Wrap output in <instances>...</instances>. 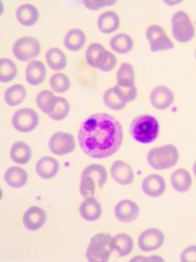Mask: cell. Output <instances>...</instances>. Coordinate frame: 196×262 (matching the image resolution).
<instances>
[{
	"mask_svg": "<svg viewBox=\"0 0 196 262\" xmlns=\"http://www.w3.org/2000/svg\"><path fill=\"white\" fill-rule=\"evenodd\" d=\"M122 125L106 113L91 115L81 124L78 133L79 146L86 156L95 160L108 158L122 146Z\"/></svg>",
	"mask_w": 196,
	"mask_h": 262,
	"instance_id": "cell-1",
	"label": "cell"
},
{
	"mask_svg": "<svg viewBox=\"0 0 196 262\" xmlns=\"http://www.w3.org/2000/svg\"><path fill=\"white\" fill-rule=\"evenodd\" d=\"M160 130L159 121L151 114H141L135 117L130 124L132 139L140 144H152L158 139Z\"/></svg>",
	"mask_w": 196,
	"mask_h": 262,
	"instance_id": "cell-2",
	"label": "cell"
},
{
	"mask_svg": "<svg viewBox=\"0 0 196 262\" xmlns=\"http://www.w3.org/2000/svg\"><path fill=\"white\" fill-rule=\"evenodd\" d=\"M108 177L106 168L100 164L87 166L82 172L80 192L85 198L94 195L97 188L102 189Z\"/></svg>",
	"mask_w": 196,
	"mask_h": 262,
	"instance_id": "cell-3",
	"label": "cell"
},
{
	"mask_svg": "<svg viewBox=\"0 0 196 262\" xmlns=\"http://www.w3.org/2000/svg\"><path fill=\"white\" fill-rule=\"evenodd\" d=\"M179 160V149L174 144L154 147L147 154V162L153 169L164 170L174 167Z\"/></svg>",
	"mask_w": 196,
	"mask_h": 262,
	"instance_id": "cell-4",
	"label": "cell"
},
{
	"mask_svg": "<svg viewBox=\"0 0 196 262\" xmlns=\"http://www.w3.org/2000/svg\"><path fill=\"white\" fill-rule=\"evenodd\" d=\"M109 234H95L90 241L86 251V258L90 262H107L110 258L113 249Z\"/></svg>",
	"mask_w": 196,
	"mask_h": 262,
	"instance_id": "cell-5",
	"label": "cell"
},
{
	"mask_svg": "<svg viewBox=\"0 0 196 262\" xmlns=\"http://www.w3.org/2000/svg\"><path fill=\"white\" fill-rule=\"evenodd\" d=\"M173 36L180 43L192 41L195 36V27L187 12L179 10L174 13L172 18Z\"/></svg>",
	"mask_w": 196,
	"mask_h": 262,
	"instance_id": "cell-6",
	"label": "cell"
},
{
	"mask_svg": "<svg viewBox=\"0 0 196 262\" xmlns=\"http://www.w3.org/2000/svg\"><path fill=\"white\" fill-rule=\"evenodd\" d=\"M41 50L40 41L37 37L26 36L14 42L12 51L14 56L21 61H28L39 55Z\"/></svg>",
	"mask_w": 196,
	"mask_h": 262,
	"instance_id": "cell-7",
	"label": "cell"
},
{
	"mask_svg": "<svg viewBox=\"0 0 196 262\" xmlns=\"http://www.w3.org/2000/svg\"><path fill=\"white\" fill-rule=\"evenodd\" d=\"M146 37L153 52L174 49L175 44L166 31L159 25H151L146 30Z\"/></svg>",
	"mask_w": 196,
	"mask_h": 262,
	"instance_id": "cell-8",
	"label": "cell"
},
{
	"mask_svg": "<svg viewBox=\"0 0 196 262\" xmlns=\"http://www.w3.org/2000/svg\"><path fill=\"white\" fill-rule=\"evenodd\" d=\"M39 121L38 114L36 111L30 107H22L13 114L12 125L18 132L27 133L37 127Z\"/></svg>",
	"mask_w": 196,
	"mask_h": 262,
	"instance_id": "cell-9",
	"label": "cell"
},
{
	"mask_svg": "<svg viewBox=\"0 0 196 262\" xmlns=\"http://www.w3.org/2000/svg\"><path fill=\"white\" fill-rule=\"evenodd\" d=\"M48 147L51 151L55 155H67L76 149V140L71 133L58 131L51 137L48 142Z\"/></svg>",
	"mask_w": 196,
	"mask_h": 262,
	"instance_id": "cell-10",
	"label": "cell"
},
{
	"mask_svg": "<svg viewBox=\"0 0 196 262\" xmlns=\"http://www.w3.org/2000/svg\"><path fill=\"white\" fill-rule=\"evenodd\" d=\"M165 237L162 230L149 228L143 231L138 237L139 249L144 252H151L160 249L165 243Z\"/></svg>",
	"mask_w": 196,
	"mask_h": 262,
	"instance_id": "cell-11",
	"label": "cell"
},
{
	"mask_svg": "<svg viewBox=\"0 0 196 262\" xmlns=\"http://www.w3.org/2000/svg\"><path fill=\"white\" fill-rule=\"evenodd\" d=\"M174 92L166 85H158L151 91L150 101L152 106L159 111L169 108L174 103Z\"/></svg>",
	"mask_w": 196,
	"mask_h": 262,
	"instance_id": "cell-12",
	"label": "cell"
},
{
	"mask_svg": "<svg viewBox=\"0 0 196 262\" xmlns=\"http://www.w3.org/2000/svg\"><path fill=\"white\" fill-rule=\"evenodd\" d=\"M140 209L138 205L130 200L119 201L114 207V216L119 222L130 223L138 217Z\"/></svg>",
	"mask_w": 196,
	"mask_h": 262,
	"instance_id": "cell-13",
	"label": "cell"
},
{
	"mask_svg": "<svg viewBox=\"0 0 196 262\" xmlns=\"http://www.w3.org/2000/svg\"><path fill=\"white\" fill-rule=\"evenodd\" d=\"M142 191L150 198H159L166 189V182L161 175L153 173L146 176L142 182Z\"/></svg>",
	"mask_w": 196,
	"mask_h": 262,
	"instance_id": "cell-14",
	"label": "cell"
},
{
	"mask_svg": "<svg viewBox=\"0 0 196 262\" xmlns=\"http://www.w3.org/2000/svg\"><path fill=\"white\" fill-rule=\"evenodd\" d=\"M109 51L102 44L92 43L86 50V62L91 67L101 70L108 60Z\"/></svg>",
	"mask_w": 196,
	"mask_h": 262,
	"instance_id": "cell-15",
	"label": "cell"
},
{
	"mask_svg": "<svg viewBox=\"0 0 196 262\" xmlns=\"http://www.w3.org/2000/svg\"><path fill=\"white\" fill-rule=\"evenodd\" d=\"M111 174L114 181L122 186H128L134 182V170L129 164L122 160L114 161L111 167Z\"/></svg>",
	"mask_w": 196,
	"mask_h": 262,
	"instance_id": "cell-16",
	"label": "cell"
},
{
	"mask_svg": "<svg viewBox=\"0 0 196 262\" xmlns=\"http://www.w3.org/2000/svg\"><path fill=\"white\" fill-rule=\"evenodd\" d=\"M47 216L45 210L37 206H32L27 210L23 216L25 228L30 231H37L45 225Z\"/></svg>",
	"mask_w": 196,
	"mask_h": 262,
	"instance_id": "cell-17",
	"label": "cell"
},
{
	"mask_svg": "<svg viewBox=\"0 0 196 262\" xmlns=\"http://www.w3.org/2000/svg\"><path fill=\"white\" fill-rule=\"evenodd\" d=\"M59 169V162L51 156L43 157L37 161L36 165L37 176L43 180H50L57 176Z\"/></svg>",
	"mask_w": 196,
	"mask_h": 262,
	"instance_id": "cell-18",
	"label": "cell"
},
{
	"mask_svg": "<svg viewBox=\"0 0 196 262\" xmlns=\"http://www.w3.org/2000/svg\"><path fill=\"white\" fill-rule=\"evenodd\" d=\"M26 80L32 86L43 83L46 76L45 65L40 60H32L26 68Z\"/></svg>",
	"mask_w": 196,
	"mask_h": 262,
	"instance_id": "cell-19",
	"label": "cell"
},
{
	"mask_svg": "<svg viewBox=\"0 0 196 262\" xmlns=\"http://www.w3.org/2000/svg\"><path fill=\"white\" fill-rule=\"evenodd\" d=\"M79 213L86 221L94 222L97 221L102 214L101 204L94 198H86L79 207Z\"/></svg>",
	"mask_w": 196,
	"mask_h": 262,
	"instance_id": "cell-20",
	"label": "cell"
},
{
	"mask_svg": "<svg viewBox=\"0 0 196 262\" xmlns=\"http://www.w3.org/2000/svg\"><path fill=\"white\" fill-rule=\"evenodd\" d=\"M16 17L20 24L25 27L36 24L39 19L38 9L29 3L21 4L16 10Z\"/></svg>",
	"mask_w": 196,
	"mask_h": 262,
	"instance_id": "cell-21",
	"label": "cell"
},
{
	"mask_svg": "<svg viewBox=\"0 0 196 262\" xmlns=\"http://www.w3.org/2000/svg\"><path fill=\"white\" fill-rule=\"evenodd\" d=\"M120 19L115 11L107 10L100 14L97 18V27L104 34H111L120 27Z\"/></svg>",
	"mask_w": 196,
	"mask_h": 262,
	"instance_id": "cell-22",
	"label": "cell"
},
{
	"mask_svg": "<svg viewBox=\"0 0 196 262\" xmlns=\"http://www.w3.org/2000/svg\"><path fill=\"white\" fill-rule=\"evenodd\" d=\"M171 184L177 192L186 193L192 186V178L188 170L183 168H178L172 173Z\"/></svg>",
	"mask_w": 196,
	"mask_h": 262,
	"instance_id": "cell-23",
	"label": "cell"
},
{
	"mask_svg": "<svg viewBox=\"0 0 196 262\" xmlns=\"http://www.w3.org/2000/svg\"><path fill=\"white\" fill-rule=\"evenodd\" d=\"M4 180L11 188H21L27 184L28 173L22 167L12 166L5 172Z\"/></svg>",
	"mask_w": 196,
	"mask_h": 262,
	"instance_id": "cell-24",
	"label": "cell"
},
{
	"mask_svg": "<svg viewBox=\"0 0 196 262\" xmlns=\"http://www.w3.org/2000/svg\"><path fill=\"white\" fill-rule=\"evenodd\" d=\"M10 158L14 163L27 165L31 160V147L22 140H18L11 147Z\"/></svg>",
	"mask_w": 196,
	"mask_h": 262,
	"instance_id": "cell-25",
	"label": "cell"
},
{
	"mask_svg": "<svg viewBox=\"0 0 196 262\" xmlns=\"http://www.w3.org/2000/svg\"><path fill=\"white\" fill-rule=\"evenodd\" d=\"M112 247L118 252L119 256L126 257L134 249V241L127 233H118L112 238Z\"/></svg>",
	"mask_w": 196,
	"mask_h": 262,
	"instance_id": "cell-26",
	"label": "cell"
},
{
	"mask_svg": "<svg viewBox=\"0 0 196 262\" xmlns=\"http://www.w3.org/2000/svg\"><path fill=\"white\" fill-rule=\"evenodd\" d=\"M110 46L112 49L119 54H127L132 50L134 40L130 35L127 33H118L111 37Z\"/></svg>",
	"mask_w": 196,
	"mask_h": 262,
	"instance_id": "cell-27",
	"label": "cell"
},
{
	"mask_svg": "<svg viewBox=\"0 0 196 262\" xmlns=\"http://www.w3.org/2000/svg\"><path fill=\"white\" fill-rule=\"evenodd\" d=\"M86 36L83 30L79 29H72L65 35L64 43L65 48L70 51L80 50L85 45Z\"/></svg>",
	"mask_w": 196,
	"mask_h": 262,
	"instance_id": "cell-28",
	"label": "cell"
},
{
	"mask_svg": "<svg viewBox=\"0 0 196 262\" xmlns=\"http://www.w3.org/2000/svg\"><path fill=\"white\" fill-rule=\"evenodd\" d=\"M46 62L51 69L60 71L67 66V57L64 51L58 48L48 49L45 53Z\"/></svg>",
	"mask_w": 196,
	"mask_h": 262,
	"instance_id": "cell-29",
	"label": "cell"
},
{
	"mask_svg": "<svg viewBox=\"0 0 196 262\" xmlns=\"http://www.w3.org/2000/svg\"><path fill=\"white\" fill-rule=\"evenodd\" d=\"M27 90L22 84L16 83L9 86L5 91L4 100L9 106H16L24 101Z\"/></svg>",
	"mask_w": 196,
	"mask_h": 262,
	"instance_id": "cell-30",
	"label": "cell"
},
{
	"mask_svg": "<svg viewBox=\"0 0 196 262\" xmlns=\"http://www.w3.org/2000/svg\"><path fill=\"white\" fill-rule=\"evenodd\" d=\"M103 100L107 107L114 111L125 108L128 103L118 93L115 86L106 91L103 96Z\"/></svg>",
	"mask_w": 196,
	"mask_h": 262,
	"instance_id": "cell-31",
	"label": "cell"
},
{
	"mask_svg": "<svg viewBox=\"0 0 196 262\" xmlns=\"http://www.w3.org/2000/svg\"><path fill=\"white\" fill-rule=\"evenodd\" d=\"M36 102L37 107L43 113L51 114L55 108L57 96L54 95L52 91L43 90L40 91L36 96Z\"/></svg>",
	"mask_w": 196,
	"mask_h": 262,
	"instance_id": "cell-32",
	"label": "cell"
},
{
	"mask_svg": "<svg viewBox=\"0 0 196 262\" xmlns=\"http://www.w3.org/2000/svg\"><path fill=\"white\" fill-rule=\"evenodd\" d=\"M135 70L129 62H124L116 73V79L118 85H131L135 84Z\"/></svg>",
	"mask_w": 196,
	"mask_h": 262,
	"instance_id": "cell-33",
	"label": "cell"
},
{
	"mask_svg": "<svg viewBox=\"0 0 196 262\" xmlns=\"http://www.w3.org/2000/svg\"><path fill=\"white\" fill-rule=\"evenodd\" d=\"M18 73L17 67L15 62L9 58L0 59V80L3 83L13 80Z\"/></svg>",
	"mask_w": 196,
	"mask_h": 262,
	"instance_id": "cell-34",
	"label": "cell"
},
{
	"mask_svg": "<svg viewBox=\"0 0 196 262\" xmlns=\"http://www.w3.org/2000/svg\"><path fill=\"white\" fill-rule=\"evenodd\" d=\"M49 85L53 91L62 93L68 91L71 86V81L66 74L62 72H58L51 77Z\"/></svg>",
	"mask_w": 196,
	"mask_h": 262,
	"instance_id": "cell-35",
	"label": "cell"
},
{
	"mask_svg": "<svg viewBox=\"0 0 196 262\" xmlns=\"http://www.w3.org/2000/svg\"><path fill=\"white\" fill-rule=\"evenodd\" d=\"M69 111L70 104L68 100L64 97H57L55 108L48 114V116L54 121H60L67 118Z\"/></svg>",
	"mask_w": 196,
	"mask_h": 262,
	"instance_id": "cell-36",
	"label": "cell"
},
{
	"mask_svg": "<svg viewBox=\"0 0 196 262\" xmlns=\"http://www.w3.org/2000/svg\"><path fill=\"white\" fill-rule=\"evenodd\" d=\"M115 86L118 93L127 102L133 101L137 97L138 92L135 84L131 85H116Z\"/></svg>",
	"mask_w": 196,
	"mask_h": 262,
	"instance_id": "cell-37",
	"label": "cell"
},
{
	"mask_svg": "<svg viewBox=\"0 0 196 262\" xmlns=\"http://www.w3.org/2000/svg\"><path fill=\"white\" fill-rule=\"evenodd\" d=\"M86 8L96 10L104 7L111 6L116 3V0H85L83 2Z\"/></svg>",
	"mask_w": 196,
	"mask_h": 262,
	"instance_id": "cell-38",
	"label": "cell"
},
{
	"mask_svg": "<svg viewBox=\"0 0 196 262\" xmlns=\"http://www.w3.org/2000/svg\"><path fill=\"white\" fill-rule=\"evenodd\" d=\"M180 260L182 262H196V245L189 246L182 252Z\"/></svg>",
	"mask_w": 196,
	"mask_h": 262,
	"instance_id": "cell-39",
	"label": "cell"
},
{
	"mask_svg": "<svg viewBox=\"0 0 196 262\" xmlns=\"http://www.w3.org/2000/svg\"><path fill=\"white\" fill-rule=\"evenodd\" d=\"M117 58H116V55H114V53H111V51H109V55L108 60L106 62V64H105L104 67H103V69L101 70V71L103 72H110L111 70H113L114 68H115L116 64H117Z\"/></svg>",
	"mask_w": 196,
	"mask_h": 262,
	"instance_id": "cell-40",
	"label": "cell"
},
{
	"mask_svg": "<svg viewBox=\"0 0 196 262\" xmlns=\"http://www.w3.org/2000/svg\"><path fill=\"white\" fill-rule=\"evenodd\" d=\"M131 261H164V259L158 256H135L134 258L131 259Z\"/></svg>",
	"mask_w": 196,
	"mask_h": 262,
	"instance_id": "cell-41",
	"label": "cell"
},
{
	"mask_svg": "<svg viewBox=\"0 0 196 262\" xmlns=\"http://www.w3.org/2000/svg\"><path fill=\"white\" fill-rule=\"evenodd\" d=\"M165 4H167L168 5H170V6H174V4L180 3V1H165L164 2Z\"/></svg>",
	"mask_w": 196,
	"mask_h": 262,
	"instance_id": "cell-42",
	"label": "cell"
},
{
	"mask_svg": "<svg viewBox=\"0 0 196 262\" xmlns=\"http://www.w3.org/2000/svg\"><path fill=\"white\" fill-rule=\"evenodd\" d=\"M193 172L194 174V176L196 178V161L193 165Z\"/></svg>",
	"mask_w": 196,
	"mask_h": 262,
	"instance_id": "cell-43",
	"label": "cell"
},
{
	"mask_svg": "<svg viewBox=\"0 0 196 262\" xmlns=\"http://www.w3.org/2000/svg\"><path fill=\"white\" fill-rule=\"evenodd\" d=\"M195 57L196 58V50H195Z\"/></svg>",
	"mask_w": 196,
	"mask_h": 262,
	"instance_id": "cell-44",
	"label": "cell"
}]
</instances>
